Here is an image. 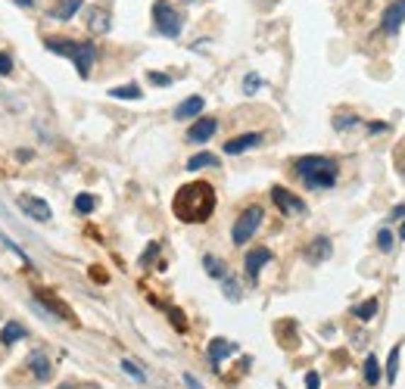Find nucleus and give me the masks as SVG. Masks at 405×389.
Returning a JSON list of instances; mask_svg holds the SVG:
<instances>
[{"mask_svg":"<svg viewBox=\"0 0 405 389\" xmlns=\"http://www.w3.org/2000/svg\"><path fill=\"white\" fill-rule=\"evenodd\" d=\"M215 190L206 181H190L184 187H178L175 199H171V212L178 215V221L184 224H202L209 221L215 212Z\"/></svg>","mask_w":405,"mask_h":389,"instance_id":"nucleus-1","label":"nucleus"},{"mask_svg":"<svg viewBox=\"0 0 405 389\" xmlns=\"http://www.w3.org/2000/svg\"><path fill=\"white\" fill-rule=\"evenodd\" d=\"M293 175L300 178L309 190H331L340 178V166L331 156H300L293 162Z\"/></svg>","mask_w":405,"mask_h":389,"instance_id":"nucleus-2","label":"nucleus"},{"mask_svg":"<svg viewBox=\"0 0 405 389\" xmlns=\"http://www.w3.org/2000/svg\"><path fill=\"white\" fill-rule=\"evenodd\" d=\"M44 47L50 53H59V57L72 59L81 78L91 75V66H93V59H97V44H93V41H75V37H47Z\"/></svg>","mask_w":405,"mask_h":389,"instance_id":"nucleus-3","label":"nucleus"},{"mask_svg":"<svg viewBox=\"0 0 405 389\" xmlns=\"http://www.w3.org/2000/svg\"><path fill=\"white\" fill-rule=\"evenodd\" d=\"M153 25L162 37H178L184 28V16L169 4V0H156L153 4Z\"/></svg>","mask_w":405,"mask_h":389,"instance_id":"nucleus-4","label":"nucleus"},{"mask_svg":"<svg viewBox=\"0 0 405 389\" xmlns=\"http://www.w3.org/2000/svg\"><path fill=\"white\" fill-rule=\"evenodd\" d=\"M262 206H246L244 212L237 215V221H234V228H231V240H234V246H244L246 240H253V233L259 231V224H262Z\"/></svg>","mask_w":405,"mask_h":389,"instance_id":"nucleus-5","label":"nucleus"},{"mask_svg":"<svg viewBox=\"0 0 405 389\" xmlns=\"http://www.w3.org/2000/svg\"><path fill=\"white\" fill-rule=\"evenodd\" d=\"M271 202H275L284 215H306V202L296 197V193L287 190V187H271Z\"/></svg>","mask_w":405,"mask_h":389,"instance_id":"nucleus-6","label":"nucleus"},{"mask_svg":"<svg viewBox=\"0 0 405 389\" xmlns=\"http://www.w3.org/2000/svg\"><path fill=\"white\" fill-rule=\"evenodd\" d=\"M19 209L22 212H25L31 221H41V224H47L53 218V212H50V206H47V202L41 199V197H31V193H19Z\"/></svg>","mask_w":405,"mask_h":389,"instance_id":"nucleus-7","label":"nucleus"},{"mask_svg":"<svg viewBox=\"0 0 405 389\" xmlns=\"http://www.w3.org/2000/svg\"><path fill=\"white\" fill-rule=\"evenodd\" d=\"M268 262H271V249H265V246L249 249L246 259H244V271H246V280H249V284H256V280H259V271H262Z\"/></svg>","mask_w":405,"mask_h":389,"instance_id":"nucleus-8","label":"nucleus"},{"mask_svg":"<svg viewBox=\"0 0 405 389\" xmlns=\"http://www.w3.org/2000/svg\"><path fill=\"white\" fill-rule=\"evenodd\" d=\"M218 131V119L212 115H202L187 128V144H206V140H212V134Z\"/></svg>","mask_w":405,"mask_h":389,"instance_id":"nucleus-9","label":"nucleus"},{"mask_svg":"<svg viewBox=\"0 0 405 389\" xmlns=\"http://www.w3.org/2000/svg\"><path fill=\"white\" fill-rule=\"evenodd\" d=\"M402 22H405V0H393V4L387 6L384 19H380V31H384V35H399Z\"/></svg>","mask_w":405,"mask_h":389,"instance_id":"nucleus-10","label":"nucleus"},{"mask_svg":"<svg viewBox=\"0 0 405 389\" xmlns=\"http://www.w3.org/2000/svg\"><path fill=\"white\" fill-rule=\"evenodd\" d=\"M259 144H262V134H259V131H249V134L231 137L228 144H224V153H228V156H240V153L253 150V146H259Z\"/></svg>","mask_w":405,"mask_h":389,"instance_id":"nucleus-11","label":"nucleus"},{"mask_svg":"<svg viewBox=\"0 0 405 389\" xmlns=\"http://www.w3.org/2000/svg\"><path fill=\"white\" fill-rule=\"evenodd\" d=\"M331 252H333V246H331V240L327 237H315L312 243L306 246V262L309 265H321L331 259Z\"/></svg>","mask_w":405,"mask_h":389,"instance_id":"nucleus-12","label":"nucleus"},{"mask_svg":"<svg viewBox=\"0 0 405 389\" xmlns=\"http://www.w3.org/2000/svg\"><path fill=\"white\" fill-rule=\"evenodd\" d=\"M84 22H88V28L93 31V35H106V31L113 28V16H109L106 10H100V6H88Z\"/></svg>","mask_w":405,"mask_h":389,"instance_id":"nucleus-13","label":"nucleus"},{"mask_svg":"<svg viewBox=\"0 0 405 389\" xmlns=\"http://www.w3.org/2000/svg\"><path fill=\"white\" fill-rule=\"evenodd\" d=\"M234 352H237V342L218 337V339L209 342V352H206V355H209V364H212V368H218V364H222L228 355H234Z\"/></svg>","mask_w":405,"mask_h":389,"instance_id":"nucleus-14","label":"nucleus"},{"mask_svg":"<svg viewBox=\"0 0 405 389\" xmlns=\"http://www.w3.org/2000/svg\"><path fill=\"white\" fill-rule=\"evenodd\" d=\"M202 106H206V100H202V97H187L184 103H178V106H175V119H178V122L197 119V115L202 112Z\"/></svg>","mask_w":405,"mask_h":389,"instance_id":"nucleus-15","label":"nucleus"},{"mask_svg":"<svg viewBox=\"0 0 405 389\" xmlns=\"http://www.w3.org/2000/svg\"><path fill=\"white\" fill-rule=\"evenodd\" d=\"M28 371L35 373V377L41 380V383H47V380H50L53 368H50V361H47V355L41 352V349H38V352H31V355H28Z\"/></svg>","mask_w":405,"mask_h":389,"instance_id":"nucleus-16","label":"nucleus"},{"mask_svg":"<svg viewBox=\"0 0 405 389\" xmlns=\"http://www.w3.org/2000/svg\"><path fill=\"white\" fill-rule=\"evenodd\" d=\"M81 6H84V0H59V4L50 10V19H57V22H69L78 10H81Z\"/></svg>","mask_w":405,"mask_h":389,"instance_id":"nucleus-17","label":"nucleus"},{"mask_svg":"<svg viewBox=\"0 0 405 389\" xmlns=\"http://www.w3.org/2000/svg\"><path fill=\"white\" fill-rule=\"evenodd\" d=\"M28 337V330L22 327L19 321H10V324H4V330H0V342L4 346H16L19 339H25Z\"/></svg>","mask_w":405,"mask_h":389,"instance_id":"nucleus-18","label":"nucleus"},{"mask_svg":"<svg viewBox=\"0 0 405 389\" xmlns=\"http://www.w3.org/2000/svg\"><path fill=\"white\" fill-rule=\"evenodd\" d=\"M202 268H206V274L215 277V280H224V277H228V268H224V262L215 259V255H206V259H202Z\"/></svg>","mask_w":405,"mask_h":389,"instance_id":"nucleus-19","label":"nucleus"},{"mask_svg":"<svg viewBox=\"0 0 405 389\" xmlns=\"http://www.w3.org/2000/svg\"><path fill=\"white\" fill-rule=\"evenodd\" d=\"M362 373H365V383H368V386H377V383H380V361H377V358H374V355L365 358Z\"/></svg>","mask_w":405,"mask_h":389,"instance_id":"nucleus-20","label":"nucleus"},{"mask_svg":"<svg viewBox=\"0 0 405 389\" xmlns=\"http://www.w3.org/2000/svg\"><path fill=\"white\" fill-rule=\"evenodd\" d=\"M209 166H218V156L215 153H197L187 159V168L190 171H200V168H209Z\"/></svg>","mask_w":405,"mask_h":389,"instance_id":"nucleus-21","label":"nucleus"},{"mask_svg":"<svg viewBox=\"0 0 405 389\" xmlns=\"http://www.w3.org/2000/svg\"><path fill=\"white\" fill-rule=\"evenodd\" d=\"M399 355H402V342H396L393 349H389V358H387V380L393 383L396 373H399Z\"/></svg>","mask_w":405,"mask_h":389,"instance_id":"nucleus-22","label":"nucleus"},{"mask_svg":"<svg viewBox=\"0 0 405 389\" xmlns=\"http://www.w3.org/2000/svg\"><path fill=\"white\" fill-rule=\"evenodd\" d=\"M109 97H115V100H140V97H144V91H140L137 84H122V88L109 91Z\"/></svg>","mask_w":405,"mask_h":389,"instance_id":"nucleus-23","label":"nucleus"},{"mask_svg":"<svg viewBox=\"0 0 405 389\" xmlns=\"http://www.w3.org/2000/svg\"><path fill=\"white\" fill-rule=\"evenodd\" d=\"M353 315L358 318V321H371V318L377 315V299H374V296H371V299H365L362 306L353 308Z\"/></svg>","mask_w":405,"mask_h":389,"instance_id":"nucleus-24","label":"nucleus"},{"mask_svg":"<svg viewBox=\"0 0 405 389\" xmlns=\"http://www.w3.org/2000/svg\"><path fill=\"white\" fill-rule=\"evenodd\" d=\"M93 209H97V197H91V193H78L75 197V212L78 215H91Z\"/></svg>","mask_w":405,"mask_h":389,"instance_id":"nucleus-25","label":"nucleus"},{"mask_svg":"<svg viewBox=\"0 0 405 389\" xmlns=\"http://www.w3.org/2000/svg\"><path fill=\"white\" fill-rule=\"evenodd\" d=\"M358 122H362V119H358L355 112H337V115H333V128H337V131H349V128H355Z\"/></svg>","mask_w":405,"mask_h":389,"instance_id":"nucleus-26","label":"nucleus"},{"mask_svg":"<svg viewBox=\"0 0 405 389\" xmlns=\"http://www.w3.org/2000/svg\"><path fill=\"white\" fill-rule=\"evenodd\" d=\"M0 243H4L6 249H13V252H16V255H19V259H22V265H31V259H28V255H25V249H22L19 243H13V240H10V237H6V233H4V231H0Z\"/></svg>","mask_w":405,"mask_h":389,"instance_id":"nucleus-27","label":"nucleus"},{"mask_svg":"<svg viewBox=\"0 0 405 389\" xmlns=\"http://www.w3.org/2000/svg\"><path fill=\"white\" fill-rule=\"evenodd\" d=\"M122 371H125V373H128V377H135V380H137V383H147V373H144V371H140V368H137V364H135V361H128V358H125V361H122Z\"/></svg>","mask_w":405,"mask_h":389,"instance_id":"nucleus-28","label":"nucleus"},{"mask_svg":"<svg viewBox=\"0 0 405 389\" xmlns=\"http://www.w3.org/2000/svg\"><path fill=\"white\" fill-rule=\"evenodd\" d=\"M259 84H262V78L256 75V72H249L244 78V93H256V91H259Z\"/></svg>","mask_w":405,"mask_h":389,"instance_id":"nucleus-29","label":"nucleus"},{"mask_svg":"<svg viewBox=\"0 0 405 389\" xmlns=\"http://www.w3.org/2000/svg\"><path fill=\"white\" fill-rule=\"evenodd\" d=\"M224 296H228L231 302H237V299H240V286H237V280L224 277Z\"/></svg>","mask_w":405,"mask_h":389,"instance_id":"nucleus-30","label":"nucleus"},{"mask_svg":"<svg viewBox=\"0 0 405 389\" xmlns=\"http://www.w3.org/2000/svg\"><path fill=\"white\" fill-rule=\"evenodd\" d=\"M377 246H380V252H389V249H393V233H389L387 228L377 233Z\"/></svg>","mask_w":405,"mask_h":389,"instance_id":"nucleus-31","label":"nucleus"},{"mask_svg":"<svg viewBox=\"0 0 405 389\" xmlns=\"http://www.w3.org/2000/svg\"><path fill=\"white\" fill-rule=\"evenodd\" d=\"M13 72V53L0 50V75H10Z\"/></svg>","mask_w":405,"mask_h":389,"instance_id":"nucleus-32","label":"nucleus"},{"mask_svg":"<svg viewBox=\"0 0 405 389\" xmlns=\"http://www.w3.org/2000/svg\"><path fill=\"white\" fill-rule=\"evenodd\" d=\"M147 78H150L153 84H159V88H169V84H171V78H169V75H162V72H150Z\"/></svg>","mask_w":405,"mask_h":389,"instance_id":"nucleus-33","label":"nucleus"},{"mask_svg":"<svg viewBox=\"0 0 405 389\" xmlns=\"http://www.w3.org/2000/svg\"><path fill=\"white\" fill-rule=\"evenodd\" d=\"M321 386V377H318V371H309L306 373V389H318Z\"/></svg>","mask_w":405,"mask_h":389,"instance_id":"nucleus-34","label":"nucleus"},{"mask_svg":"<svg viewBox=\"0 0 405 389\" xmlns=\"http://www.w3.org/2000/svg\"><path fill=\"white\" fill-rule=\"evenodd\" d=\"M156 252H159V243H150V249H147V252H144V255H140V265H150Z\"/></svg>","mask_w":405,"mask_h":389,"instance_id":"nucleus-35","label":"nucleus"},{"mask_svg":"<svg viewBox=\"0 0 405 389\" xmlns=\"http://www.w3.org/2000/svg\"><path fill=\"white\" fill-rule=\"evenodd\" d=\"M169 318H171V321H175V327H178V330H184V321H181V311H178V308H169Z\"/></svg>","mask_w":405,"mask_h":389,"instance_id":"nucleus-36","label":"nucleus"},{"mask_svg":"<svg viewBox=\"0 0 405 389\" xmlns=\"http://www.w3.org/2000/svg\"><path fill=\"white\" fill-rule=\"evenodd\" d=\"M184 383H187V389H202V383L193 377V373H184Z\"/></svg>","mask_w":405,"mask_h":389,"instance_id":"nucleus-37","label":"nucleus"},{"mask_svg":"<svg viewBox=\"0 0 405 389\" xmlns=\"http://www.w3.org/2000/svg\"><path fill=\"white\" fill-rule=\"evenodd\" d=\"M368 131H374V134H377V131H387V124H384V122H374V124H368Z\"/></svg>","mask_w":405,"mask_h":389,"instance_id":"nucleus-38","label":"nucleus"},{"mask_svg":"<svg viewBox=\"0 0 405 389\" xmlns=\"http://www.w3.org/2000/svg\"><path fill=\"white\" fill-rule=\"evenodd\" d=\"M13 4L16 6H25V10H28V6H35V0H13Z\"/></svg>","mask_w":405,"mask_h":389,"instance_id":"nucleus-39","label":"nucleus"},{"mask_svg":"<svg viewBox=\"0 0 405 389\" xmlns=\"http://www.w3.org/2000/svg\"><path fill=\"white\" fill-rule=\"evenodd\" d=\"M16 156H19L22 162H28V159H31V150H19V153H16Z\"/></svg>","mask_w":405,"mask_h":389,"instance_id":"nucleus-40","label":"nucleus"},{"mask_svg":"<svg viewBox=\"0 0 405 389\" xmlns=\"http://www.w3.org/2000/svg\"><path fill=\"white\" fill-rule=\"evenodd\" d=\"M399 237H402V240H405V224H402V231H399Z\"/></svg>","mask_w":405,"mask_h":389,"instance_id":"nucleus-41","label":"nucleus"},{"mask_svg":"<svg viewBox=\"0 0 405 389\" xmlns=\"http://www.w3.org/2000/svg\"><path fill=\"white\" fill-rule=\"evenodd\" d=\"M59 389H72V386H59Z\"/></svg>","mask_w":405,"mask_h":389,"instance_id":"nucleus-42","label":"nucleus"},{"mask_svg":"<svg viewBox=\"0 0 405 389\" xmlns=\"http://www.w3.org/2000/svg\"><path fill=\"white\" fill-rule=\"evenodd\" d=\"M187 4H193V0H187Z\"/></svg>","mask_w":405,"mask_h":389,"instance_id":"nucleus-43","label":"nucleus"}]
</instances>
